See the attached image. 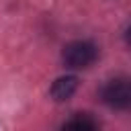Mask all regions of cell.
I'll return each instance as SVG.
<instances>
[{"label": "cell", "mask_w": 131, "mask_h": 131, "mask_svg": "<svg viewBox=\"0 0 131 131\" xmlns=\"http://www.w3.org/2000/svg\"><path fill=\"white\" fill-rule=\"evenodd\" d=\"M96 57H98V49L90 41H72L61 51L63 66L70 70H86L96 61Z\"/></svg>", "instance_id": "1"}, {"label": "cell", "mask_w": 131, "mask_h": 131, "mask_svg": "<svg viewBox=\"0 0 131 131\" xmlns=\"http://www.w3.org/2000/svg\"><path fill=\"white\" fill-rule=\"evenodd\" d=\"M100 98L115 111H131V78L108 80L100 90Z\"/></svg>", "instance_id": "2"}, {"label": "cell", "mask_w": 131, "mask_h": 131, "mask_svg": "<svg viewBox=\"0 0 131 131\" xmlns=\"http://www.w3.org/2000/svg\"><path fill=\"white\" fill-rule=\"evenodd\" d=\"M76 90H78V78L76 76H61L51 84L49 94L55 102H66L74 96Z\"/></svg>", "instance_id": "3"}, {"label": "cell", "mask_w": 131, "mask_h": 131, "mask_svg": "<svg viewBox=\"0 0 131 131\" xmlns=\"http://www.w3.org/2000/svg\"><path fill=\"white\" fill-rule=\"evenodd\" d=\"M63 129H76V131H90V129H96V123L84 115V113H78L74 119H70L68 123H63Z\"/></svg>", "instance_id": "4"}, {"label": "cell", "mask_w": 131, "mask_h": 131, "mask_svg": "<svg viewBox=\"0 0 131 131\" xmlns=\"http://www.w3.org/2000/svg\"><path fill=\"white\" fill-rule=\"evenodd\" d=\"M125 41L131 45V27H127V31H125Z\"/></svg>", "instance_id": "5"}]
</instances>
